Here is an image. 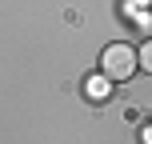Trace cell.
Instances as JSON below:
<instances>
[{
	"label": "cell",
	"mask_w": 152,
	"mask_h": 144,
	"mask_svg": "<svg viewBox=\"0 0 152 144\" xmlns=\"http://www.w3.org/2000/svg\"><path fill=\"white\" fill-rule=\"evenodd\" d=\"M100 68H104L108 80H128L132 72L140 68V52L136 48H128V44H108L104 48V56H100Z\"/></svg>",
	"instance_id": "6da1fadb"
},
{
	"label": "cell",
	"mask_w": 152,
	"mask_h": 144,
	"mask_svg": "<svg viewBox=\"0 0 152 144\" xmlns=\"http://www.w3.org/2000/svg\"><path fill=\"white\" fill-rule=\"evenodd\" d=\"M84 96H88L92 104H104V100L112 96V80H108L104 72H100V76H88V80H84Z\"/></svg>",
	"instance_id": "7a4b0ae2"
},
{
	"label": "cell",
	"mask_w": 152,
	"mask_h": 144,
	"mask_svg": "<svg viewBox=\"0 0 152 144\" xmlns=\"http://www.w3.org/2000/svg\"><path fill=\"white\" fill-rule=\"evenodd\" d=\"M140 68H144V72H152V40L140 48Z\"/></svg>",
	"instance_id": "3957f363"
},
{
	"label": "cell",
	"mask_w": 152,
	"mask_h": 144,
	"mask_svg": "<svg viewBox=\"0 0 152 144\" xmlns=\"http://www.w3.org/2000/svg\"><path fill=\"white\" fill-rule=\"evenodd\" d=\"M140 144H152V124H148V128H140Z\"/></svg>",
	"instance_id": "277c9868"
}]
</instances>
